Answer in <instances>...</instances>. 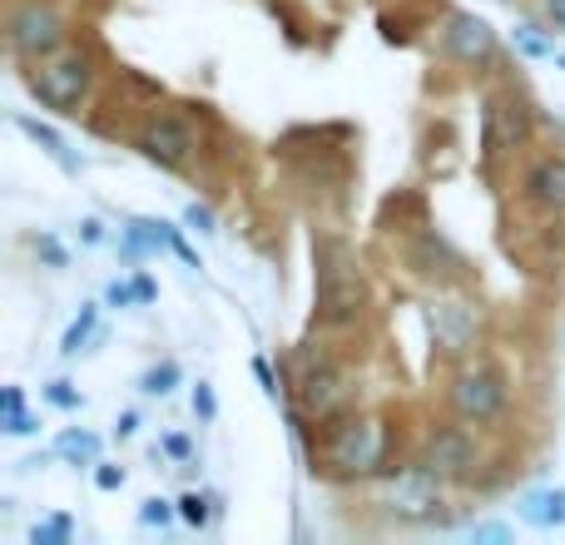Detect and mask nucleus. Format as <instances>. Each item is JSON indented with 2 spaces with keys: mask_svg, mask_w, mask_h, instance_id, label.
<instances>
[{
  "mask_svg": "<svg viewBox=\"0 0 565 545\" xmlns=\"http://www.w3.org/2000/svg\"><path fill=\"white\" fill-rule=\"evenodd\" d=\"M477 328H481V318L471 302H437L431 308V332H437V342L447 352H467L477 342Z\"/></svg>",
  "mask_w": 565,
  "mask_h": 545,
  "instance_id": "nucleus-14",
  "label": "nucleus"
},
{
  "mask_svg": "<svg viewBox=\"0 0 565 545\" xmlns=\"http://www.w3.org/2000/svg\"><path fill=\"white\" fill-rule=\"evenodd\" d=\"M45 402H50V407H60V412H79V407H85L79 387H75V382H65V377L45 382Z\"/></svg>",
  "mask_w": 565,
  "mask_h": 545,
  "instance_id": "nucleus-25",
  "label": "nucleus"
},
{
  "mask_svg": "<svg viewBox=\"0 0 565 545\" xmlns=\"http://www.w3.org/2000/svg\"><path fill=\"white\" fill-rule=\"evenodd\" d=\"M407 264H412V272H417V278H451V272H457V254H451L447 238L422 234L417 244H412Z\"/></svg>",
  "mask_w": 565,
  "mask_h": 545,
  "instance_id": "nucleus-16",
  "label": "nucleus"
},
{
  "mask_svg": "<svg viewBox=\"0 0 565 545\" xmlns=\"http://www.w3.org/2000/svg\"><path fill=\"white\" fill-rule=\"evenodd\" d=\"M184 224L189 228H194V234H218V218H214V209H209V204H189L184 209Z\"/></svg>",
  "mask_w": 565,
  "mask_h": 545,
  "instance_id": "nucleus-27",
  "label": "nucleus"
},
{
  "mask_svg": "<svg viewBox=\"0 0 565 545\" xmlns=\"http://www.w3.org/2000/svg\"><path fill=\"white\" fill-rule=\"evenodd\" d=\"M50 451H55V461H65V467H99V437L85 427H65Z\"/></svg>",
  "mask_w": 565,
  "mask_h": 545,
  "instance_id": "nucleus-18",
  "label": "nucleus"
},
{
  "mask_svg": "<svg viewBox=\"0 0 565 545\" xmlns=\"http://www.w3.org/2000/svg\"><path fill=\"white\" fill-rule=\"evenodd\" d=\"M441 506H447V481L427 467H402L377 487V511L402 526H431L441 521Z\"/></svg>",
  "mask_w": 565,
  "mask_h": 545,
  "instance_id": "nucleus-2",
  "label": "nucleus"
},
{
  "mask_svg": "<svg viewBox=\"0 0 565 545\" xmlns=\"http://www.w3.org/2000/svg\"><path fill=\"white\" fill-rule=\"evenodd\" d=\"M35 254L45 258L50 268H70V254H65V244H60L55 234H40V238H35Z\"/></svg>",
  "mask_w": 565,
  "mask_h": 545,
  "instance_id": "nucleus-28",
  "label": "nucleus"
},
{
  "mask_svg": "<svg viewBox=\"0 0 565 545\" xmlns=\"http://www.w3.org/2000/svg\"><path fill=\"white\" fill-rule=\"evenodd\" d=\"M139 431V412H119V421H115V437L125 441V437H135Z\"/></svg>",
  "mask_w": 565,
  "mask_h": 545,
  "instance_id": "nucleus-37",
  "label": "nucleus"
},
{
  "mask_svg": "<svg viewBox=\"0 0 565 545\" xmlns=\"http://www.w3.org/2000/svg\"><path fill=\"white\" fill-rule=\"evenodd\" d=\"M95 487L99 491H119L125 487V467H95Z\"/></svg>",
  "mask_w": 565,
  "mask_h": 545,
  "instance_id": "nucleus-33",
  "label": "nucleus"
},
{
  "mask_svg": "<svg viewBox=\"0 0 565 545\" xmlns=\"http://www.w3.org/2000/svg\"><path fill=\"white\" fill-rule=\"evenodd\" d=\"M367 308V278L342 238L318 244V322L322 328H352Z\"/></svg>",
  "mask_w": 565,
  "mask_h": 545,
  "instance_id": "nucleus-1",
  "label": "nucleus"
},
{
  "mask_svg": "<svg viewBox=\"0 0 565 545\" xmlns=\"http://www.w3.org/2000/svg\"><path fill=\"white\" fill-rule=\"evenodd\" d=\"M129 282H135V292H139V302H154V298H159V288H154V278H145V272H135V278H129Z\"/></svg>",
  "mask_w": 565,
  "mask_h": 545,
  "instance_id": "nucleus-38",
  "label": "nucleus"
},
{
  "mask_svg": "<svg viewBox=\"0 0 565 545\" xmlns=\"http://www.w3.org/2000/svg\"><path fill=\"white\" fill-rule=\"evenodd\" d=\"M526 199L546 214H565V154H546L526 169Z\"/></svg>",
  "mask_w": 565,
  "mask_h": 545,
  "instance_id": "nucleus-13",
  "label": "nucleus"
},
{
  "mask_svg": "<svg viewBox=\"0 0 565 545\" xmlns=\"http://www.w3.org/2000/svg\"><path fill=\"white\" fill-rule=\"evenodd\" d=\"M387 457V427L377 417H352L332 431L328 441V467L338 477H372Z\"/></svg>",
  "mask_w": 565,
  "mask_h": 545,
  "instance_id": "nucleus-5",
  "label": "nucleus"
},
{
  "mask_svg": "<svg viewBox=\"0 0 565 545\" xmlns=\"http://www.w3.org/2000/svg\"><path fill=\"white\" fill-rule=\"evenodd\" d=\"M174 516H179V501L149 496L145 506H139V526H149V531H169V526H174Z\"/></svg>",
  "mask_w": 565,
  "mask_h": 545,
  "instance_id": "nucleus-23",
  "label": "nucleus"
},
{
  "mask_svg": "<svg viewBox=\"0 0 565 545\" xmlns=\"http://www.w3.org/2000/svg\"><path fill=\"white\" fill-rule=\"evenodd\" d=\"M20 407H25V392H20V387L0 392V412H20Z\"/></svg>",
  "mask_w": 565,
  "mask_h": 545,
  "instance_id": "nucleus-39",
  "label": "nucleus"
},
{
  "mask_svg": "<svg viewBox=\"0 0 565 545\" xmlns=\"http://www.w3.org/2000/svg\"><path fill=\"white\" fill-rule=\"evenodd\" d=\"M179 382H184L179 362H174V357H164V362H154V367H149L145 377H139V392H145V397H169V392H174Z\"/></svg>",
  "mask_w": 565,
  "mask_h": 545,
  "instance_id": "nucleus-21",
  "label": "nucleus"
},
{
  "mask_svg": "<svg viewBox=\"0 0 565 545\" xmlns=\"http://www.w3.org/2000/svg\"><path fill=\"white\" fill-rule=\"evenodd\" d=\"M497 25H491L487 15H477V10H457V15L447 20V30H441V50H447L457 65H487L491 55H497Z\"/></svg>",
  "mask_w": 565,
  "mask_h": 545,
  "instance_id": "nucleus-10",
  "label": "nucleus"
},
{
  "mask_svg": "<svg viewBox=\"0 0 565 545\" xmlns=\"http://www.w3.org/2000/svg\"><path fill=\"white\" fill-rule=\"evenodd\" d=\"M451 412H457L461 421H471V427L497 421L501 412H507V377H501L497 367H481V362L457 372V382H451Z\"/></svg>",
  "mask_w": 565,
  "mask_h": 545,
  "instance_id": "nucleus-7",
  "label": "nucleus"
},
{
  "mask_svg": "<svg viewBox=\"0 0 565 545\" xmlns=\"http://www.w3.org/2000/svg\"><path fill=\"white\" fill-rule=\"evenodd\" d=\"M521 521L536 531H561L565 526V487H541L521 496Z\"/></svg>",
  "mask_w": 565,
  "mask_h": 545,
  "instance_id": "nucleus-15",
  "label": "nucleus"
},
{
  "mask_svg": "<svg viewBox=\"0 0 565 545\" xmlns=\"http://www.w3.org/2000/svg\"><path fill=\"white\" fill-rule=\"evenodd\" d=\"M511 40H516V55L526 60H556V25H536V20H521L516 30H511Z\"/></svg>",
  "mask_w": 565,
  "mask_h": 545,
  "instance_id": "nucleus-19",
  "label": "nucleus"
},
{
  "mask_svg": "<svg viewBox=\"0 0 565 545\" xmlns=\"http://www.w3.org/2000/svg\"><path fill=\"white\" fill-rule=\"evenodd\" d=\"M179 521L194 526V531H204L209 521H214V501L199 496V491H184V496H179Z\"/></svg>",
  "mask_w": 565,
  "mask_h": 545,
  "instance_id": "nucleus-22",
  "label": "nucleus"
},
{
  "mask_svg": "<svg viewBox=\"0 0 565 545\" xmlns=\"http://www.w3.org/2000/svg\"><path fill=\"white\" fill-rule=\"evenodd\" d=\"M79 244L99 248V244H105V224H99V218H79Z\"/></svg>",
  "mask_w": 565,
  "mask_h": 545,
  "instance_id": "nucleus-34",
  "label": "nucleus"
},
{
  "mask_svg": "<svg viewBox=\"0 0 565 545\" xmlns=\"http://www.w3.org/2000/svg\"><path fill=\"white\" fill-rule=\"evenodd\" d=\"M194 149H199L194 125L179 115H154L145 129H139V154L159 169H184L189 159H194Z\"/></svg>",
  "mask_w": 565,
  "mask_h": 545,
  "instance_id": "nucleus-9",
  "label": "nucleus"
},
{
  "mask_svg": "<svg viewBox=\"0 0 565 545\" xmlns=\"http://www.w3.org/2000/svg\"><path fill=\"white\" fill-rule=\"evenodd\" d=\"M159 451H164V457H174V461H184V467H194V441H189L184 431H169V437L159 441Z\"/></svg>",
  "mask_w": 565,
  "mask_h": 545,
  "instance_id": "nucleus-29",
  "label": "nucleus"
},
{
  "mask_svg": "<svg viewBox=\"0 0 565 545\" xmlns=\"http://www.w3.org/2000/svg\"><path fill=\"white\" fill-rule=\"evenodd\" d=\"M6 40L20 60L35 65V60H50L65 50V20H60V10L45 6V0H20L6 20Z\"/></svg>",
  "mask_w": 565,
  "mask_h": 545,
  "instance_id": "nucleus-4",
  "label": "nucleus"
},
{
  "mask_svg": "<svg viewBox=\"0 0 565 545\" xmlns=\"http://www.w3.org/2000/svg\"><path fill=\"white\" fill-rule=\"evenodd\" d=\"M25 85H30V95L45 109H55V115H79L89 99V85H95V70H89V55L60 50V55H50V60H35Z\"/></svg>",
  "mask_w": 565,
  "mask_h": 545,
  "instance_id": "nucleus-3",
  "label": "nucleus"
},
{
  "mask_svg": "<svg viewBox=\"0 0 565 545\" xmlns=\"http://www.w3.org/2000/svg\"><path fill=\"white\" fill-rule=\"evenodd\" d=\"M546 20L556 30H565V0H546Z\"/></svg>",
  "mask_w": 565,
  "mask_h": 545,
  "instance_id": "nucleus-40",
  "label": "nucleus"
},
{
  "mask_svg": "<svg viewBox=\"0 0 565 545\" xmlns=\"http://www.w3.org/2000/svg\"><path fill=\"white\" fill-rule=\"evenodd\" d=\"M422 467L437 471L441 481H467L471 467H477V441H471L461 427L437 431V437L427 441V451H422Z\"/></svg>",
  "mask_w": 565,
  "mask_h": 545,
  "instance_id": "nucleus-11",
  "label": "nucleus"
},
{
  "mask_svg": "<svg viewBox=\"0 0 565 545\" xmlns=\"http://www.w3.org/2000/svg\"><path fill=\"white\" fill-rule=\"evenodd\" d=\"M556 65H561V70H565V55H561V50H556Z\"/></svg>",
  "mask_w": 565,
  "mask_h": 545,
  "instance_id": "nucleus-41",
  "label": "nucleus"
},
{
  "mask_svg": "<svg viewBox=\"0 0 565 545\" xmlns=\"http://www.w3.org/2000/svg\"><path fill=\"white\" fill-rule=\"evenodd\" d=\"M70 536H75V521L70 516H50V521H40V526L30 531V541L35 545H70Z\"/></svg>",
  "mask_w": 565,
  "mask_h": 545,
  "instance_id": "nucleus-24",
  "label": "nucleus"
},
{
  "mask_svg": "<svg viewBox=\"0 0 565 545\" xmlns=\"http://www.w3.org/2000/svg\"><path fill=\"white\" fill-rule=\"evenodd\" d=\"M169 254H174L179 264H189V268H204V264H199V254H194V248H189L184 228H174V244H169Z\"/></svg>",
  "mask_w": 565,
  "mask_h": 545,
  "instance_id": "nucleus-32",
  "label": "nucleus"
},
{
  "mask_svg": "<svg viewBox=\"0 0 565 545\" xmlns=\"http://www.w3.org/2000/svg\"><path fill=\"white\" fill-rule=\"evenodd\" d=\"M95 328H99V308H95V302H85V308H79V318L70 322L65 338H60V357H79V352H85V342L95 338Z\"/></svg>",
  "mask_w": 565,
  "mask_h": 545,
  "instance_id": "nucleus-20",
  "label": "nucleus"
},
{
  "mask_svg": "<svg viewBox=\"0 0 565 545\" xmlns=\"http://www.w3.org/2000/svg\"><path fill=\"white\" fill-rule=\"evenodd\" d=\"M352 397V377L328 357V352H308L298 362V407L318 421H332Z\"/></svg>",
  "mask_w": 565,
  "mask_h": 545,
  "instance_id": "nucleus-6",
  "label": "nucleus"
},
{
  "mask_svg": "<svg viewBox=\"0 0 565 545\" xmlns=\"http://www.w3.org/2000/svg\"><path fill=\"white\" fill-rule=\"evenodd\" d=\"M194 417L199 421H214L218 417V397H214V387H209V382H199V387H194Z\"/></svg>",
  "mask_w": 565,
  "mask_h": 545,
  "instance_id": "nucleus-30",
  "label": "nucleus"
},
{
  "mask_svg": "<svg viewBox=\"0 0 565 545\" xmlns=\"http://www.w3.org/2000/svg\"><path fill=\"white\" fill-rule=\"evenodd\" d=\"M10 125H15V129H20V135H25V139H35V145L45 149V154L55 159V164L65 169V174H79V159L70 154V145H65V139H60V135H55V129H50V125H40V119H30V115H10Z\"/></svg>",
  "mask_w": 565,
  "mask_h": 545,
  "instance_id": "nucleus-17",
  "label": "nucleus"
},
{
  "mask_svg": "<svg viewBox=\"0 0 565 545\" xmlns=\"http://www.w3.org/2000/svg\"><path fill=\"white\" fill-rule=\"evenodd\" d=\"M105 302H109V308H135V302H139V292H135V282H125V278H115V282H109V288H105Z\"/></svg>",
  "mask_w": 565,
  "mask_h": 545,
  "instance_id": "nucleus-31",
  "label": "nucleus"
},
{
  "mask_svg": "<svg viewBox=\"0 0 565 545\" xmlns=\"http://www.w3.org/2000/svg\"><path fill=\"white\" fill-rule=\"evenodd\" d=\"M254 377H258V382H264V392H268V397H278V382H274V367H268V362H264V357H254Z\"/></svg>",
  "mask_w": 565,
  "mask_h": 545,
  "instance_id": "nucleus-36",
  "label": "nucleus"
},
{
  "mask_svg": "<svg viewBox=\"0 0 565 545\" xmlns=\"http://www.w3.org/2000/svg\"><path fill=\"white\" fill-rule=\"evenodd\" d=\"M471 541H511V526H501V521H487V526H471Z\"/></svg>",
  "mask_w": 565,
  "mask_h": 545,
  "instance_id": "nucleus-35",
  "label": "nucleus"
},
{
  "mask_svg": "<svg viewBox=\"0 0 565 545\" xmlns=\"http://www.w3.org/2000/svg\"><path fill=\"white\" fill-rule=\"evenodd\" d=\"M0 431H6V437H35L40 431V417L30 407H20V412H0Z\"/></svg>",
  "mask_w": 565,
  "mask_h": 545,
  "instance_id": "nucleus-26",
  "label": "nucleus"
},
{
  "mask_svg": "<svg viewBox=\"0 0 565 545\" xmlns=\"http://www.w3.org/2000/svg\"><path fill=\"white\" fill-rule=\"evenodd\" d=\"M531 139V109L516 95H497L481 109V159H501Z\"/></svg>",
  "mask_w": 565,
  "mask_h": 545,
  "instance_id": "nucleus-8",
  "label": "nucleus"
},
{
  "mask_svg": "<svg viewBox=\"0 0 565 545\" xmlns=\"http://www.w3.org/2000/svg\"><path fill=\"white\" fill-rule=\"evenodd\" d=\"M507 6H511V0H507Z\"/></svg>",
  "mask_w": 565,
  "mask_h": 545,
  "instance_id": "nucleus-42",
  "label": "nucleus"
},
{
  "mask_svg": "<svg viewBox=\"0 0 565 545\" xmlns=\"http://www.w3.org/2000/svg\"><path fill=\"white\" fill-rule=\"evenodd\" d=\"M169 244H174V224H164V218H129L119 228V258L125 264H145V258L164 254Z\"/></svg>",
  "mask_w": 565,
  "mask_h": 545,
  "instance_id": "nucleus-12",
  "label": "nucleus"
}]
</instances>
